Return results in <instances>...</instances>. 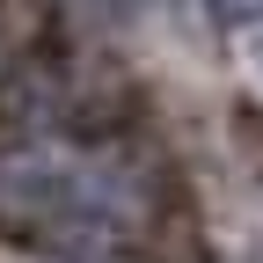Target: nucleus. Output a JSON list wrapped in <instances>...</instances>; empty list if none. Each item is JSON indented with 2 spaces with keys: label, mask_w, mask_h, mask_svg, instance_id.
Returning a JSON list of instances; mask_svg holds the SVG:
<instances>
[{
  "label": "nucleus",
  "mask_w": 263,
  "mask_h": 263,
  "mask_svg": "<svg viewBox=\"0 0 263 263\" xmlns=\"http://www.w3.org/2000/svg\"><path fill=\"white\" fill-rule=\"evenodd\" d=\"M0 234L59 263H110L139 249L146 190L110 154H0Z\"/></svg>",
  "instance_id": "nucleus-1"
},
{
  "label": "nucleus",
  "mask_w": 263,
  "mask_h": 263,
  "mask_svg": "<svg viewBox=\"0 0 263 263\" xmlns=\"http://www.w3.org/2000/svg\"><path fill=\"white\" fill-rule=\"evenodd\" d=\"M212 8V22H227V29H249L256 15H263V0H205Z\"/></svg>",
  "instance_id": "nucleus-2"
},
{
  "label": "nucleus",
  "mask_w": 263,
  "mask_h": 263,
  "mask_svg": "<svg viewBox=\"0 0 263 263\" xmlns=\"http://www.w3.org/2000/svg\"><path fill=\"white\" fill-rule=\"evenodd\" d=\"M241 51H249V66H256V81H263V15L241 29Z\"/></svg>",
  "instance_id": "nucleus-3"
}]
</instances>
